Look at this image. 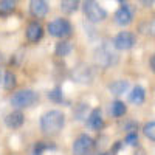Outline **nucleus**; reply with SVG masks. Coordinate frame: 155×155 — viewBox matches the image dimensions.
I'll return each mask as SVG.
<instances>
[{"mask_svg":"<svg viewBox=\"0 0 155 155\" xmlns=\"http://www.w3.org/2000/svg\"><path fill=\"white\" fill-rule=\"evenodd\" d=\"M47 28H48V33L51 36L61 37V39H64V37H67V36L71 34V25H70V22L67 19H62V17L51 20Z\"/></svg>","mask_w":155,"mask_h":155,"instance_id":"obj_4","label":"nucleus"},{"mask_svg":"<svg viewBox=\"0 0 155 155\" xmlns=\"http://www.w3.org/2000/svg\"><path fill=\"white\" fill-rule=\"evenodd\" d=\"M129 99H130V102H134V104H137V106L143 104L144 99H146V92H144V88L140 87V85L134 87V90H132L130 96H129Z\"/></svg>","mask_w":155,"mask_h":155,"instance_id":"obj_13","label":"nucleus"},{"mask_svg":"<svg viewBox=\"0 0 155 155\" xmlns=\"http://www.w3.org/2000/svg\"><path fill=\"white\" fill-rule=\"evenodd\" d=\"M31 155H42V152L39 150V149H36V147H34V150H33V153H31Z\"/></svg>","mask_w":155,"mask_h":155,"instance_id":"obj_28","label":"nucleus"},{"mask_svg":"<svg viewBox=\"0 0 155 155\" xmlns=\"http://www.w3.org/2000/svg\"><path fill=\"white\" fill-rule=\"evenodd\" d=\"M93 149V140L88 135H79L73 143V155H87Z\"/></svg>","mask_w":155,"mask_h":155,"instance_id":"obj_7","label":"nucleus"},{"mask_svg":"<svg viewBox=\"0 0 155 155\" xmlns=\"http://www.w3.org/2000/svg\"><path fill=\"white\" fill-rule=\"evenodd\" d=\"M65 126V115L61 110H48L41 116V129L47 135H56Z\"/></svg>","mask_w":155,"mask_h":155,"instance_id":"obj_1","label":"nucleus"},{"mask_svg":"<svg viewBox=\"0 0 155 155\" xmlns=\"http://www.w3.org/2000/svg\"><path fill=\"white\" fill-rule=\"evenodd\" d=\"M23 121H25L23 113H22V112H19V110L8 113V115H6V118H5L6 126H8V127H11V129H19V127L23 124Z\"/></svg>","mask_w":155,"mask_h":155,"instance_id":"obj_12","label":"nucleus"},{"mask_svg":"<svg viewBox=\"0 0 155 155\" xmlns=\"http://www.w3.org/2000/svg\"><path fill=\"white\" fill-rule=\"evenodd\" d=\"M146 33H149L152 37H155V19H152L149 23H147V28H146Z\"/></svg>","mask_w":155,"mask_h":155,"instance_id":"obj_25","label":"nucleus"},{"mask_svg":"<svg viewBox=\"0 0 155 155\" xmlns=\"http://www.w3.org/2000/svg\"><path fill=\"white\" fill-rule=\"evenodd\" d=\"M143 132H144V135H146L149 140L155 141V121H149V123H146L144 127H143Z\"/></svg>","mask_w":155,"mask_h":155,"instance_id":"obj_21","label":"nucleus"},{"mask_svg":"<svg viewBox=\"0 0 155 155\" xmlns=\"http://www.w3.org/2000/svg\"><path fill=\"white\" fill-rule=\"evenodd\" d=\"M44 36V28L39 22H30L27 27V39L31 44H36L42 39Z\"/></svg>","mask_w":155,"mask_h":155,"instance_id":"obj_8","label":"nucleus"},{"mask_svg":"<svg viewBox=\"0 0 155 155\" xmlns=\"http://www.w3.org/2000/svg\"><path fill=\"white\" fill-rule=\"evenodd\" d=\"M127 88H129V82L124 81V79H120V81H115L109 85V90H110V93L112 95H123L127 92Z\"/></svg>","mask_w":155,"mask_h":155,"instance_id":"obj_14","label":"nucleus"},{"mask_svg":"<svg viewBox=\"0 0 155 155\" xmlns=\"http://www.w3.org/2000/svg\"><path fill=\"white\" fill-rule=\"evenodd\" d=\"M17 81H16V74L12 73V71H6L5 76H3V87L6 90H12L16 87Z\"/></svg>","mask_w":155,"mask_h":155,"instance_id":"obj_18","label":"nucleus"},{"mask_svg":"<svg viewBox=\"0 0 155 155\" xmlns=\"http://www.w3.org/2000/svg\"><path fill=\"white\" fill-rule=\"evenodd\" d=\"M95 61L99 67L102 68H107L110 65H113V64H116V61H118V56H116L115 51L107 45V44H102L96 51H95Z\"/></svg>","mask_w":155,"mask_h":155,"instance_id":"obj_2","label":"nucleus"},{"mask_svg":"<svg viewBox=\"0 0 155 155\" xmlns=\"http://www.w3.org/2000/svg\"><path fill=\"white\" fill-rule=\"evenodd\" d=\"M150 68H152V71L155 73V54L150 58Z\"/></svg>","mask_w":155,"mask_h":155,"instance_id":"obj_26","label":"nucleus"},{"mask_svg":"<svg viewBox=\"0 0 155 155\" xmlns=\"http://www.w3.org/2000/svg\"><path fill=\"white\" fill-rule=\"evenodd\" d=\"M78 6H79V3L76 2V0H64V2H61V9L64 12H74L78 9Z\"/></svg>","mask_w":155,"mask_h":155,"instance_id":"obj_20","label":"nucleus"},{"mask_svg":"<svg viewBox=\"0 0 155 155\" xmlns=\"http://www.w3.org/2000/svg\"><path fill=\"white\" fill-rule=\"evenodd\" d=\"M73 78L78 82H90L92 79V73H90L88 67H79L73 71Z\"/></svg>","mask_w":155,"mask_h":155,"instance_id":"obj_15","label":"nucleus"},{"mask_svg":"<svg viewBox=\"0 0 155 155\" xmlns=\"http://www.w3.org/2000/svg\"><path fill=\"white\" fill-rule=\"evenodd\" d=\"M82 9H84V14H85L87 20L93 22V23L102 22L107 17V11L104 8H101L96 2H84Z\"/></svg>","mask_w":155,"mask_h":155,"instance_id":"obj_5","label":"nucleus"},{"mask_svg":"<svg viewBox=\"0 0 155 155\" xmlns=\"http://www.w3.org/2000/svg\"><path fill=\"white\" fill-rule=\"evenodd\" d=\"M126 104L124 102H121V101H113L112 102V107H110V113L113 115V116H123L124 113H126Z\"/></svg>","mask_w":155,"mask_h":155,"instance_id":"obj_16","label":"nucleus"},{"mask_svg":"<svg viewBox=\"0 0 155 155\" xmlns=\"http://www.w3.org/2000/svg\"><path fill=\"white\" fill-rule=\"evenodd\" d=\"M37 101V93L33 90H20V92L14 93L11 98V106L16 109H25L33 106Z\"/></svg>","mask_w":155,"mask_h":155,"instance_id":"obj_3","label":"nucleus"},{"mask_svg":"<svg viewBox=\"0 0 155 155\" xmlns=\"http://www.w3.org/2000/svg\"><path fill=\"white\" fill-rule=\"evenodd\" d=\"M30 12L37 19L45 17L47 12H48V3L44 2V0H31L30 2Z\"/></svg>","mask_w":155,"mask_h":155,"instance_id":"obj_10","label":"nucleus"},{"mask_svg":"<svg viewBox=\"0 0 155 155\" xmlns=\"http://www.w3.org/2000/svg\"><path fill=\"white\" fill-rule=\"evenodd\" d=\"M74 118L78 120V121H82L84 118H87V104H79L76 107V110H74Z\"/></svg>","mask_w":155,"mask_h":155,"instance_id":"obj_22","label":"nucleus"},{"mask_svg":"<svg viewBox=\"0 0 155 155\" xmlns=\"http://www.w3.org/2000/svg\"><path fill=\"white\" fill-rule=\"evenodd\" d=\"M126 143L127 144H130V146H135L138 143V135L137 134H127L126 137Z\"/></svg>","mask_w":155,"mask_h":155,"instance_id":"obj_24","label":"nucleus"},{"mask_svg":"<svg viewBox=\"0 0 155 155\" xmlns=\"http://www.w3.org/2000/svg\"><path fill=\"white\" fill-rule=\"evenodd\" d=\"M70 51H71V45H70V42L61 41V42L56 45L54 53H56V56H59V58H64V56H67V54L70 53Z\"/></svg>","mask_w":155,"mask_h":155,"instance_id":"obj_17","label":"nucleus"},{"mask_svg":"<svg viewBox=\"0 0 155 155\" xmlns=\"http://www.w3.org/2000/svg\"><path fill=\"white\" fill-rule=\"evenodd\" d=\"M102 115H101V109H93L90 112V115L87 116V126L92 130H101L102 127Z\"/></svg>","mask_w":155,"mask_h":155,"instance_id":"obj_11","label":"nucleus"},{"mask_svg":"<svg viewBox=\"0 0 155 155\" xmlns=\"http://www.w3.org/2000/svg\"><path fill=\"white\" fill-rule=\"evenodd\" d=\"M48 98L51 99V101H56V102H59V101H62V93H61V88H54V90H51V92L48 93Z\"/></svg>","mask_w":155,"mask_h":155,"instance_id":"obj_23","label":"nucleus"},{"mask_svg":"<svg viewBox=\"0 0 155 155\" xmlns=\"http://www.w3.org/2000/svg\"><path fill=\"white\" fill-rule=\"evenodd\" d=\"M99 155H115V150H107V152H102Z\"/></svg>","mask_w":155,"mask_h":155,"instance_id":"obj_27","label":"nucleus"},{"mask_svg":"<svg viewBox=\"0 0 155 155\" xmlns=\"http://www.w3.org/2000/svg\"><path fill=\"white\" fill-rule=\"evenodd\" d=\"M135 41H137V37L134 33L130 31H121L120 34H116V37L113 39V48L116 50H130L134 45H135Z\"/></svg>","mask_w":155,"mask_h":155,"instance_id":"obj_6","label":"nucleus"},{"mask_svg":"<svg viewBox=\"0 0 155 155\" xmlns=\"http://www.w3.org/2000/svg\"><path fill=\"white\" fill-rule=\"evenodd\" d=\"M16 8V3L11 2V0H2L0 2V16H6L9 12H12Z\"/></svg>","mask_w":155,"mask_h":155,"instance_id":"obj_19","label":"nucleus"},{"mask_svg":"<svg viewBox=\"0 0 155 155\" xmlns=\"http://www.w3.org/2000/svg\"><path fill=\"white\" fill-rule=\"evenodd\" d=\"M123 6L115 12V22L118 23V25H121V27H126V25H129L132 22V11H130V8H129V5H126V3H121Z\"/></svg>","mask_w":155,"mask_h":155,"instance_id":"obj_9","label":"nucleus"}]
</instances>
